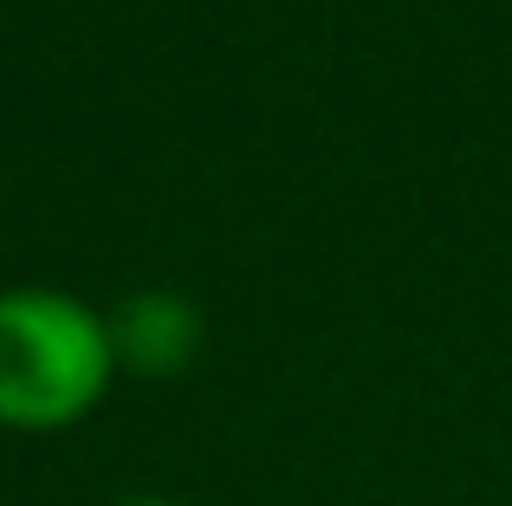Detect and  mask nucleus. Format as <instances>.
<instances>
[{"label": "nucleus", "instance_id": "3", "mask_svg": "<svg viewBox=\"0 0 512 506\" xmlns=\"http://www.w3.org/2000/svg\"><path fill=\"white\" fill-rule=\"evenodd\" d=\"M117 506H182V500H163V494H130V500H117Z\"/></svg>", "mask_w": 512, "mask_h": 506}, {"label": "nucleus", "instance_id": "1", "mask_svg": "<svg viewBox=\"0 0 512 506\" xmlns=\"http://www.w3.org/2000/svg\"><path fill=\"white\" fill-rule=\"evenodd\" d=\"M117 377L111 318L52 286L0 292V429L52 435L85 422Z\"/></svg>", "mask_w": 512, "mask_h": 506}, {"label": "nucleus", "instance_id": "2", "mask_svg": "<svg viewBox=\"0 0 512 506\" xmlns=\"http://www.w3.org/2000/svg\"><path fill=\"white\" fill-rule=\"evenodd\" d=\"M111 344H117V364H137V370H182L201 344V318L188 299L175 292H137L124 312L111 318Z\"/></svg>", "mask_w": 512, "mask_h": 506}]
</instances>
